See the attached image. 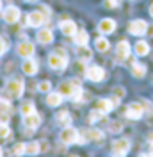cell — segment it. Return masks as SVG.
Instances as JSON below:
<instances>
[{
    "label": "cell",
    "instance_id": "2e32d148",
    "mask_svg": "<svg viewBox=\"0 0 153 157\" xmlns=\"http://www.w3.org/2000/svg\"><path fill=\"white\" fill-rule=\"evenodd\" d=\"M21 70H23V73L25 75H36V71H38V63L34 61V59L27 57V61H23V64H21Z\"/></svg>",
    "mask_w": 153,
    "mask_h": 157
},
{
    "label": "cell",
    "instance_id": "60d3db41",
    "mask_svg": "<svg viewBox=\"0 0 153 157\" xmlns=\"http://www.w3.org/2000/svg\"><path fill=\"white\" fill-rule=\"evenodd\" d=\"M25 2H38V0H25Z\"/></svg>",
    "mask_w": 153,
    "mask_h": 157
},
{
    "label": "cell",
    "instance_id": "6da1fadb",
    "mask_svg": "<svg viewBox=\"0 0 153 157\" xmlns=\"http://www.w3.org/2000/svg\"><path fill=\"white\" fill-rule=\"evenodd\" d=\"M48 66H50L52 70H57V71L66 68L68 66V57H66V54H64V50L57 48L54 54H50V57H48Z\"/></svg>",
    "mask_w": 153,
    "mask_h": 157
},
{
    "label": "cell",
    "instance_id": "7402d4cb",
    "mask_svg": "<svg viewBox=\"0 0 153 157\" xmlns=\"http://www.w3.org/2000/svg\"><path fill=\"white\" fill-rule=\"evenodd\" d=\"M73 39H75L76 47H82V45H87V41H89V34H87L86 30H76V34L73 36Z\"/></svg>",
    "mask_w": 153,
    "mask_h": 157
},
{
    "label": "cell",
    "instance_id": "f35d334b",
    "mask_svg": "<svg viewBox=\"0 0 153 157\" xmlns=\"http://www.w3.org/2000/svg\"><path fill=\"white\" fill-rule=\"evenodd\" d=\"M150 14H151V18H153V4L150 6Z\"/></svg>",
    "mask_w": 153,
    "mask_h": 157
},
{
    "label": "cell",
    "instance_id": "8992f818",
    "mask_svg": "<svg viewBox=\"0 0 153 157\" xmlns=\"http://www.w3.org/2000/svg\"><path fill=\"white\" fill-rule=\"evenodd\" d=\"M150 29V25L144 21V20H134V21H130V25H128V32L130 34H134V36H143L146 34Z\"/></svg>",
    "mask_w": 153,
    "mask_h": 157
},
{
    "label": "cell",
    "instance_id": "1f68e13d",
    "mask_svg": "<svg viewBox=\"0 0 153 157\" xmlns=\"http://www.w3.org/2000/svg\"><path fill=\"white\" fill-rule=\"evenodd\" d=\"M109 130L110 132H121L123 130V123L121 121H110L109 123Z\"/></svg>",
    "mask_w": 153,
    "mask_h": 157
},
{
    "label": "cell",
    "instance_id": "d6a6232c",
    "mask_svg": "<svg viewBox=\"0 0 153 157\" xmlns=\"http://www.w3.org/2000/svg\"><path fill=\"white\" fill-rule=\"evenodd\" d=\"M52 89V84H50V80H43L41 84H39V91L41 93H48Z\"/></svg>",
    "mask_w": 153,
    "mask_h": 157
},
{
    "label": "cell",
    "instance_id": "e0dca14e",
    "mask_svg": "<svg viewBox=\"0 0 153 157\" xmlns=\"http://www.w3.org/2000/svg\"><path fill=\"white\" fill-rule=\"evenodd\" d=\"M18 56H21V57H30L32 54H34V45L32 43H29V41H23V43H20L18 45Z\"/></svg>",
    "mask_w": 153,
    "mask_h": 157
},
{
    "label": "cell",
    "instance_id": "e575fe53",
    "mask_svg": "<svg viewBox=\"0 0 153 157\" xmlns=\"http://www.w3.org/2000/svg\"><path fill=\"white\" fill-rule=\"evenodd\" d=\"M114 93H116V98H123L125 97V89L123 88H116Z\"/></svg>",
    "mask_w": 153,
    "mask_h": 157
},
{
    "label": "cell",
    "instance_id": "7c38bea8",
    "mask_svg": "<svg viewBox=\"0 0 153 157\" xmlns=\"http://www.w3.org/2000/svg\"><path fill=\"white\" fill-rule=\"evenodd\" d=\"M23 123H25L27 128L34 130V128H38L39 125H41V116L34 111V113H30V114H27V116H23Z\"/></svg>",
    "mask_w": 153,
    "mask_h": 157
},
{
    "label": "cell",
    "instance_id": "d4e9b609",
    "mask_svg": "<svg viewBox=\"0 0 153 157\" xmlns=\"http://www.w3.org/2000/svg\"><path fill=\"white\" fill-rule=\"evenodd\" d=\"M86 134H87V139L89 141H103V132L102 130H96V128H91V130H86Z\"/></svg>",
    "mask_w": 153,
    "mask_h": 157
},
{
    "label": "cell",
    "instance_id": "52a82bcc",
    "mask_svg": "<svg viewBox=\"0 0 153 157\" xmlns=\"http://www.w3.org/2000/svg\"><path fill=\"white\" fill-rule=\"evenodd\" d=\"M76 139H78V130H76V128H73L71 125L62 128V132H61V141H62L64 145L76 143Z\"/></svg>",
    "mask_w": 153,
    "mask_h": 157
},
{
    "label": "cell",
    "instance_id": "ba28073f",
    "mask_svg": "<svg viewBox=\"0 0 153 157\" xmlns=\"http://www.w3.org/2000/svg\"><path fill=\"white\" fill-rule=\"evenodd\" d=\"M144 114V107H143V104H130L128 107H126V111H125V116L126 118H130V120H141Z\"/></svg>",
    "mask_w": 153,
    "mask_h": 157
},
{
    "label": "cell",
    "instance_id": "4dcf8cb0",
    "mask_svg": "<svg viewBox=\"0 0 153 157\" xmlns=\"http://www.w3.org/2000/svg\"><path fill=\"white\" fill-rule=\"evenodd\" d=\"M9 136H11V128H9V125L0 121V139H9Z\"/></svg>",
    "mask_w": 153,
    "mask_h": 157
},
{
    "label": "cell",
    "instance_id": "d6986e66",
    "mask_svg": "<svg viewBox=\"0 0 153 157\" xmlns=\"http://www.w3.org/2000/svg\"><path fill=\"white\" fill-rule=\"evenodd\" d=\"M55 118H57V120H55L57 125H61V127H69V125H71V114H69L68 111H61Z\"/></svg>",
    "mask_w": 153,
    "mask_h": 157
},
{
    "label": "cell",
    "instance_id": "bcb514c9",
    "mask_svg": "<svg viewBox=\"0 0 153 157\" xmlns=\"http://www.w3.org/2000/svg\"><path fill=\"white\" fill-rule=\"evenodd\" d=\"M151 82H153V78H151Z\"/></svg>",
    "mask_w": 153,
    "mask_h": 157
},
{
    "label": "cell",
    "instance_id": "5b68a950",
    "mask_svg": "<svg viewBox=\"0 0 153 157\" xmlns=\"http://www.w3.org/2000/svg\"><path fill=\"white\" fill-rule=\"evenodd\" d=\"M86 77L89 78L91 82H102V80L105 78V70L102 68V66L93 64V66H89V68L86 70Z\"/></svg>",
    "mask_w": 153,
    "mask_h": 157
},
{
    "label": "cell",
    "instance_id": "f6af8a7d",
    "mask_svg": "<svg viewBox=\"0 0 153 157\" xmlns=\"http://www.w3.org/2000/svg\"><path fill=\"white\" fill-rule=\"evenodd\" d=\"M69 157H78V155H69Z\"/></svg>",
    "mask_w": 153,
    "mask_h": 157
},
{
    "label": "cell",
    "instance_id": "603a6c76",
    "mask_svg": "<svg viewBox=\"0 0 153 157\" xmlns=\"http://www.w3.org/2000/svg\"><path fill=\"white\" fill-rule=\"evenodd\" d=\"M134 50H135V54H137V56H141V57H143V56H148V54H150V45H148L146 41H137V43H135V47H134Z\"/></svg>",
    "mask_w": 153,
    "mask_h": 157
},
{
    "label": "cell",
    "instance_id": "7a4b0ae2",
    "mask_svg": "<svg viewBox=\"0 0 153 157\" xmlns=\"http://www.w3.org/2000/svg\"><path fill=\"white\" fill-rule=\"evenodd\" d=\"M80 88H82V86H80V80H78V78H69V80L61 82V86H59L57 91L62 95V97L71 98L73 95H75V91H78Z\"/></svg>",
    "mask_w": 153,
    "mask_h": 157
},
{
    "label": "cell",
    "instance_id": "f546056e",
    "mask_svg": "<svg viewBox=\"0 0 153 157\" xmlns=\"http://www.w3.org/2000/svg\"><path fill=\"white\" fill-rule=\"evenodd\" d=\"M25 147H27V145H23V143H16L14 147L11 148V152H13V155H16V157H21L23 154H25Z\"/></svg>",
    "mask_w": 153,
    "mask_h": 157
},
{
    "label": "cell",
    "instance_id": "277c9868",
    "mask_svg": "<svg viewBox=\"0 0 153 157\" xmlns=\"http://www.w3.org/2000/svg\"><path fill=\"white\" fill-rule=\"evenodd\" d=\"M128 150H130V141L125 137L116 139L112 143V157H125L128 154Z\"/></svg>",
    "mask_w": 153,
    "mask_h": 157
},
{
    "label": "cell",
    "instance_id": "44dd1931",
    "mask_svg": "<svg viewBox=\"0 0 153 157\" xmlns=\"http://www.w3.org/2000/svg\"><path fill=\"white\" fill-rule=\"evenodd\" d=\"M61 102H62V95H61L59 91H55V93H48V97H47V104L48 105L57 107V105H61Z\"/></svg>",
    "mask_w": 153,
    "mask_h": 157
},
{
    "label": "cell",
    "instance_id": "ac0fdd59",
    "mask_svg": "<svg viewBox=\"0 0 153 157\" xmlns=\"http://www.w3.org/2000/svg\"><path fill=\"white\" fill-rule=\"evenodd\" d=\"M38 41L43 43V45H50V43L54 41V32L50 29H41L38 32Z\"/></svg>",
    "mask_w": 153,
    "mask_h": 157
},
{
    "label": "cell",
    "instance_id": "83f0119b",
    "mask_svg": "<svg viewBox=\"0 0 153 157\" xmlns=\"http://www.w3.org/2000/svg\"><path fill=\"white\" fill-rule=\"evenodd\" d=\"M34 111H36V107H34V104H32V102H23V104H21V107H20V113H21L23 116H27V114L34 113Z\"/></svg>",
    "mask_w": 153,
    "mask_h": 157
},
{
    "label": "cell",
    "instance_id": "f1b7e54d",
    "mask_svg": "<svg viewBox=\"0 0 153 157\" xmlns=\"http://www.w3.org/2000/svg\"><path fill=\"white\" fill-rule=\"evenodd\" d=\"M103 118V113L102 111H98V109H95V111H91L89 113V116H87V121L89 123H96L98 120H102Z\"/></svg>",
    "mask_w": 153,
    "mask_h": 157
},
{
    "label": "cell",
    "instance_id": "8d00e7d4",
    "mask_svg": "<svg viewBox=\"0 0 153 157\" xmlns=\"http://www.w3.org/2000/svg\"><path fill=\"white\" fill-rule=\"evenodd\" d=\"M39 148H41V152H47L48 148V141H41V143H39Z\"/></svg>",
    "mask_w": 153,
    "mask_h": 157
},
{
    "label": "cell",
    "instance_id": "7bdbcfd3",
    "mask_svg": "<svg viewBox=\"0 0 153 157\" xmlns=\"http://www.w3.org/2000/svg\"><path fill=\"white\" fill-rule=\"evenodd\" d=\"M0 11H2V2H0Z\"/></svg>",
    "mask_w": 153,
    "mask_h": 157
},
{
    "label": "cell",
    "instance_id": "836d02e7",
    "mask_svg": "<svg viewBox=\"0 0 153 157\" xmlns=\"http://www.w3.org/2000/svg\"><path fill=\"white\" fill-rule=\"evenodd\" d=\"M121 0H105V6L107 7H118Z\"/></svg>",
    "mask_w": 153,
    "mask_h": 157
},
{
    "label": "cell",
    "instance_id": "ffe728a7",
    "mask_svg": "<svg viewBox=\"0 0 153 157\" xmlns=\"http://www.w3.org/2000/svg\"><path fill=\"white\" fill-rule=\"evenodd\" d=\"M76 56H78V59L80 61H91V57H93V52L87 48L86 45H82V47H76Z\"/></svg>",
    "mask_w": 153,
    "mask_h": 157
},
{
    "label": "cell",
    "instance_id": "cb8c5ba5",
    "mask_svg": "<svg viewBox=\"0 0 153 157\" xmlns=\"http://www.w3.org/2000/svg\"><path fill=\"white\" fill-rule=\"evenodd\" d=\"M132 75L137 78H143L144 75H146V66L144 64H141V63H132Z\"/></svg>",
    "mask_w": 153,
    "mask_h": 157
},
{
    "label": "cell",
    "instance_id": "d590c367",
    "mask_svg": "<svg viewBox=\"0 0 153 157\" xmlns=\"http://www.w3.org/2000/svg\"><path fill=\"white\" fill-rule=\"evenodd\" d=\"M6 50H7V43H6L4 39L0 38V56H2V54H4Z\"/></svg>",
    "mask_w": 153,
    "mask_h": 157
},
{
    "label": "cell",
    "instance_id": "484cf974",
    "mask_svg": "<svg viewBox=\"0 0 153 157\" xmlns=\"http://www.w3.org/2000/svg\"><path fill=\"white\" fill-rule=\"evenodd\" d=\"M95 47H96V50H98V52H107V50H109V47H110V43H109L105 38H96Z\"/></svg>",
    "mask_w": 153,
    "mask_h": 157
},
{
    "label": "cell",
    "instance_id": "b9f144b4",
    "mask_svg": "<svg viewBox=\"0 0 153 157\" xmlns=\"http://www.w3.org/2000/svg\"><path fill=\"white\" fill-rule=\"evenodd\" d=\"M151 123H153V111H151Z\"/></svg>",
    "mask_w": 153,
    "mask_h": 157
},
{
    "label": "cell",
    "instance_id": "8fae6325",
    "mask_svg": "<svg viewBox=\"0 0 153 157\" xmlns=\"http://www.w3.org/2000/svg\"><path fill=\"white\" fill-rule=\"evenodd\" d=\"M59 29L64 36H75L76 34V23L73 20H62L59 23Z\"/></svg>",
    "mask_w": 153,
    "mask_h": 157
},
{
    "label": "cell",
    "instance_id": "4fadbf2b",
    "mask_svg": "<svg viewBox=\"0 0 153 157\" xmlns=\"http://www.w3.org/2000/svg\"><path fill=\"white\" fill-rule=\"evenodd\" d=\"M130 56V43L128 41H119L116 47V57L119 61H126Z\"/></svg>",
    "mask_w": 153,
    "mask_h": 157
},
{
    "label": "cell",
    "instance_id": "5bb4252c",
    "mask_svg": "<svg viewBox=\"0 0 153 157\" xmlns=\"http://www.w3.org/2000/svg\"><path fill=\"white\" fill-rule=\"evenodd\" d=\"M98 30H100L102 34H112L116 30V21L110 20V18H103L98 23Z\"/></svg>",
    "mask_w": 153,
    "mask_h": 157
},
{
    "label": "cell",
    "instance_id": "74e56055",
    "mask_svg": "<svg viewBox=\"0 0 153 157\" xmlns=\"http://www.w3.org/2000/svg\"><path fill=\"white\" fill-rule=\"evenodd\" d=\"M148 143H150V147L153 148V132L151 134H148Z\"/></svg>",
    "mask_w": 153,
    "mask_h": 157
},
{
    "label": "cell",
    "instance_id": "9a60e30c",
    "mask_svg": "<svg viewBox=\"0 0 153 157\" xmlns=\"http://www.w3.org/2000/svg\"><path fill=\"white\" fill-rule=\"evenodd\" d=\"M18 18H20V9L16 6H9L7 9L4 11V20L7 23H14V21H18Z\"/></svg>",
    "mask_w": 153,
    "mask_h": 157
},
{
    "label": "cell",
    "instance_id": "30bf717a",
    "mask_svg": "<svg viewBox=\"0 0 153 157\" xmlns=\"http://www.w3.org/2000/svg\"><path fill=\"white\" fill-rule=\"evenodd\" d=\"M45 21H47V16L41 11H32V13H29V16H27V25L29 27H41Z\"/></svg>",
    "mask_w": 153,
    "mask_h": 157
},
{
    "label": "cell",
    "instance_id": "4316f807",
    "mask_svg": "<svg viewBox=\"0 0 153 157\" xmlns=\"http://www.w3.org/2000/svg\"><path fill=\"white\" fill-rule=\"evenodd\" d=\"M39 152H41V148H39V143H36V141H32V143H27V147H25V154H29V155H38Z\"/></svg>",
    "mask_w": 153,
    "mask_h": 157
},
{
    "label": "cell",
    "instance_id": "3957f363",
    "mask_svg": "<svg viewBox=\"0 0 153 157\" xmlns=\"http://www.w3.org/2000/svg\"><path fill=\"white\" fill-rule=\"evenodd\" d=\"M23 80H20V78H13L7 82V86H6V93H7V97L9 98H20L23 95Z\"/></svg>",
    "mask_w": 153,
    "mask_h": 157
},
{
    "label": "cell",
    "instance_id": "ab89813d",
    "mask_svg": "<svg viewBox=\"0 0 153 157\" xmlns=\"http://www.w3.org/2000/svg\"><path fill=\"white\" fill-rule=\"evenodd\" d=\"M139 157H151V155H148V154H141Z\"/></svg>",
    "mask_w": 153,
    "mask_h": 157
},
{
    "label": "cell",
    "instance_id": "7dc6e473",
    "mask_svg": "<svg viewBox=\"0 0 153 157\" xmlns=\"http://www.w3.org/2000/svg\"><path fill=\"white\" fill-rule=\"evenodd\" d=\"M151 157H153V154H151Z\"/></svg>",
    "mask_w": 153,
    "mask_h": 157
},
{
    "label": "cell",
    "instance_id": "9c48e42d",
    "mask_svg": "<svg viewBox=\"0 0 153 157\" xmlns=\"http://www.w3.org/2000/svg\"><path fill=\"white\" fill-rule=\"evenodd\" d=\"M118 102H119V98H112V100H109V98H100V100L96 102V109L102 111L103 114H107V113H110V111L118 105Z\"/></svg>",
    "mask_w": 153,
    "mask_h": 157
},
{
    "label": "cell",
    "instance_id": "ee69618b",
    "mask_svg": "<svg viewBox=\"0 0 153 157\" xmlns=\"http://www.w3.org/2000/svg\"><path fill=\"white\" fill-rule=\"evenodd\" d=\"M0 157H2V148H0Z\"/></svg>",
    "mask_w": 153,
    "mask_h": 157
}]
</instances>
